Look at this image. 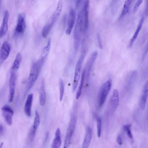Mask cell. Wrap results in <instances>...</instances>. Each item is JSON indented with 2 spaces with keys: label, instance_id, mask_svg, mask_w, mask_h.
<instances>
[{
  "label": "cell",
  "instance_id": "obj_1",
  "mask_svg": "<svg viewBox=\"0 0 148 148\" xmlns=\"http://www.w3.org/2000/svg\"><path fill=\"white\" fill-rule=\"evenodd\" d=\"M83 24V12L82 9L78 13L74 31V47L76 51H77L79 47L81 35Z\"/></svg>",
  "mask_w": 148,
  "mask_h": 148
},
{
  "label": "cell",
  "instance_id": "obj_2",
  "mask_svg": "<svg viewBox=\"0 0 148 148\" xmlns=\"http://www.w3.org/2000/svg\"><path fill=\"white\" fill-rule=\"evenodd\" d=\"M77 121V118L76 115L73 113L71 116L65 138L63 148H68L69 147L72 137L75 129Z\"/></svg>",
  "mask_w": 148,
  "mask_h": 148
},
{
  "label": "cell",
  "instance_id": "obj_3",
  "mask_svg": "<svg viewBox=\"0 0 148 148\" xmlns=\"http://www.w3.org/2000/svg\"><path fill=\"white\" fill-rule=\"evenodd\" d=\"M112 85V81L109 79L105 82L100 89L98 96L99 107H101L106 101Z\"/></svg>",
  "mask_w": 148,
  "mask_h": 148
},
{
  "label": "cell",
  "instance_id": "obj_4",
  "mask_svg": "<svg viewBox=\"0 0 148 148\" xmlns=\"http://www.w3.org/2000/svg\"><path fill=\"white\" fill-rule=\"evenodd\" d=\"M86 53V50H82L76 65L74 79L72 84V90L74 92L76 90L81 75L82 66L84 60Z\"/></svg>",
  "mask_w": 148,
  "mask_h": 148
},
{
  "label": "cell",
  "instance_id": "obj_5",
  "mask_svg": "<svg viewBox=\"0 0 148 148\" xmlns=\"http://www.w3.org/2000/svg\"><path fill=\"white\" fill-rule=\"evenodd\" d=\"M38 62L32 65L29 74L26 93H27L33 87L36 82L40 72Z\"/></svg>",
  "mask_w": 148,
  "mask_h": 148
},
{
  "label": "cell",
  "instance_id": "obj_6",
  "mask_svg": "<svg viewBox=\"0 0 148 148\" xmlns=\"http://www.w3.org/2000/svg\"><path fill=\"white\" fill-rule=\"evenodd\" d=\"M63 8L62 1H59L56 8L51 16L48 21L44 27V29L47 32H50L55 22L60 16Z\"/></svg>",
  "mask_w": 148,
  "mask_h": 148
},
{
  "label": "cell",
  "instance_id": "obj_7",
  "mask_svg": "<svg viewBox=\"0 0 148 148\" xmlns=\"http://www.w3.org/2000/svg\"><path fill=\"white\" fill-rule=\"evenodd\" d=\"M25 17V14L23 13L18 15L17 24L15 31V35L16 37L22 36L25 32L26 27Z\"/></svg>",
  "mask_w": 148,
  "mask_h": 148
},
{
  "label": "cell",
  "instance_id": "obj_8",
  "mask_svg": "<svg viewBox=\"0 0 148 148\" xmlns=\"http://www.w3.org/2000/svg\"><path fill=\"white\" fill-rule=\"evenodd\" d=\"M119 93L118 91L115 89L110 98L108 107L107 111L110 114H113L116 110L119 104Z\"/></svg>",
  "mask_w": 148,
  "mask_h": 148
},
{
  "label": "cell",
  "instance_id": "obj_9",
  "mask_svg": "<svg viewBox=\"0 0 148 148\" xmlns=\"http://www.w3.org/2000/svg\"><path fill=\"white\" fill-rule=\"evenodd\" d=\"M9 82V96L8 102H12L14 99L17 76L15 72L11 71Z\"/></svg>",
  "mask_w": 148,
  "mask_h": 148
},
{
  "label": "cell",
  "instance_id": "obj_10",
  "mask_svg": "<svg viewBox=\"0 0 148 148\" xmlns=\"http://www.w3.org/2000/svg\"><path fill=\"white\" fill-rule=\"evenodd\" d=\"M3 116L4 120L9 125H11L12 123L14 111L8 105H5L2 108Z\"/></svg>",
  "mask_w": 148,
  "mask_h": 148
},
{
  "label": "cell",
  "instance_id": "obj_11",
  "mask_svg": "<svg viewBox=\"0 0 148 148\" xmlns=\"http://www.w3.org/2000/svg\"><path fill=\"white\" fill-rule=\"evenodd\" d=\"M11 49L10 44L7 42L5 41L1 47L0 52V64L1 65L9 57Z\"/></svg>",
  "mask_w": 148,
  "mask_h": 148
},
{
  "label": "cell",
  "instance_id": "obj_12",
  "mask_svg": "<svg viewBox=\"0 0 148 148\" xmlns=\"http://www.w3.org/2000/svg\"><path fill=\"white\" fill-rule=\"evenodd\" d=\"M90 2L88 1H85L82 9L83 12L84 31L85 33L88 28L89 21V8Z\"/></svg>",
  "mask_w": 148,
  "mask_h": 148
},
{
  "label": "cell",
  "instance_id": "obj_13",
  "mask_svg": "<svg viewBox=\"0 0 148 148\" xmlns=\"http://www.w3.org/2000/svg\"><path fill=\"white\" fill-rule=\"evenodd\" d=\"M9 14L8 10L5 11L4 18L0 29V38H3L7 33L8 28V22Z\"/></svg>",
  "mask_w": 148,
  "mask_h": 148
},
{
  "label": "cell",
  "instance_id": "obj_14",
  "mask_svg": "<svg viewBox=\"0 0 148 148\" xmlns=\"http://www.w3.org/2000/svg\"><path fill=\"white\" fill-rule=\"evenodd\" d=\"M75 17L76 13L75 10L73 8H71L69 12L67 28L66 31V33L67 35H70L72 32L74 24Z\"/></svg>",
  "mask_w": 148,
  "mask_h": 148
},
{
  "label": "cell",
  "instance_id": "obj_15",
  "mask_svg": "<svg viewBox=\"0 0 148 148\" xmlns=\"http://www.w3.org/2000/svg\"><path fill=\"white\" fill-rule=\"evenodd\" d=\"M40 122V116L38 111L36 110L35 111V117L33 125L29 134V138L31 140H32L34 138Z\"/></svg>",
  "mask_w": 148,
  "mask_h": 148
},
{
  "label": "cell",
  "instance_id": "obj_16",
  "mask_svg": "<svg viewBox=\"0 0 148 148\" xmlns=\"http://www.w3.org/2000/svg\"><path fill=\"white\" fill-rule=\"evenodd\" d=\"M33 95L31 94L28 96L24 106V112L27 116L30 117L31 115V108Z\"/></svg>",
  "mask_w": 148,
  "mask_h": 148
},
{
  "label": "cell",
  "instance_id": "obj_17",
  "mask_svg": "<svg viewBox=\"0 0 148 148\" xmlns=\"http://www.w3.org/2000/svg\"><path fill=\"white\" fill-rule=\"evenodd\" d=\"M92 129L90 127H88L86 130L82 148H88L89 146L92 139Z\"/></svg>",
  "mask_w": 148,
  "mask_h": 148
},
{
  "label": "cell",
  "instance_id": "obj_18",
  "mask_svg": "<svg viewBox=\"0 0 148 148\" xmlns=\"http://www.w3.org/2000/svg\"><path fill=\"white\" fill-rule=\"evenodd\" d=\"M46 94L45 81L42 79L40 90L39 100L40 104L42 106H44L46 101Z\"/></svg>",
  "mask_w": 148,
  "mask_h": 148
},
{
  "label": "cell",
  "instance_id": "obj_19",
  "mask_svg": "<svg viewBox=\"0 0 148 148\" xmlns=\"http://www.w3.org/2000/svg\"><path fill=\"white\" fill-rule=\"evenodd\" d=\"M61 143V131L60 129L58 128L55 133V137L52 145V148H60Z\"/></svg>",
  "mask_w": 148,
  "mask_h": 148
},
{
  "label": "cell",
  "instance_id": "obj_20",
  "mask_svg": "<svg viewBox=\"0 0 148 148\" xmlns=\"http://www.w3.org/2000/svg\"><path fill=\"white\" fill-rule=\"evenodd\" d=\"M98 55V52L96 51L93 52L88 58L84 69L87 72H90Z\"/></svg>",
  "mask_w": 148,
  "mask_h": 148
},
{
  "label": "cell",
  "instance_id": "obj_21",
  "mask_svg": "<svg viewBox=\"0 0 148 148\" xmlns=\"http://www.w3.org/2000/svg\"><path fill=\"white\" fill-rule=\"evenodd\" d=\"M148 97V81L146 83L143 88L140 100V106L142 110H144L145 109L146 103Z\"/></svg>",
  "mask_w": 148,
  "mask_h": 148
},
{
  "label": "cell",
  "instance_id": "obj_22",
  "mask_svg": "<svg viewBox=\"0 0 148 148\" xmlns=\"http://www.w3.org/2000/svg\"><path fill=\"white\" fill-rule=\"evenodd\" d=\"M144 21V18L142 17L140 20L136 31L131 38L129 44V47H131L133 44L142 27Z\"/></svg>",
  "mask_w": 148,
  "mask_h": 148
},
{
  "label": "cell",
  "instance_id": "obj_23",
  "mask_svg": "<svg viewBox=\"0 0 148 148\" xmlns=\"http://www.w3.org/2000/svg\"><path fill=\"white\" fill-rule=\"evenodd\" d=\"M21 60V54L19 52L16 56L15 60L11 68V71L15 72L19 70Z\"/></svg>",
  "mask_w": 148,
  "mask_h": 148
},
{
  "label": "cell",
  "instance_id": "obj_24",
  "mask_svg": "<svg viewBox=\"0 0 148 148\" xmlns=\"http://www.w3.org/2000/svg\"><path fill=\"white\" fill-rule=\"evenodd\" d=\"M85 75L86 71L85 69H84L82 74L80 84L76 93V98L77 100L79 98L82 94Z\"/></svg>",
  "mask_w": 148,
  "mask_h": 148
},
{
  "label": "cell",
  "instance_id": "obj_25",
  "mask_svg": "<svg viewBox=\"0 0 148 148\" xmlns=\"http://www.w3.org/2000/svg\"><path fill=\"white\" fill-rule=\"evenodd\" d=\"M51 40H48L47 45L43 49L41 54L40 58L46 60V59L49 53L51 48Z\"/></svg>",
  "mask_w": 148,
  "mask_h": 148
},
{
  "label": "cell",
  "instance_id": "obj_26",
  "mask_svg": "<svg viewBox=\"0 0 148 148\" xmlns=\"http://www.w3.org/2000/svg\"><path fill=\"white\" fill-rule=\"evenodd\" d=\"M132 2L131 0H128L125 1L120 18L123 17L129 12Z\"/></svg>",
  "mask_w": 148,
  "mask_h": 148
},
{
  "label": "cell",
  "instance_id": "obj_27",
  "mask_svg": "<svg viewBox=\"0 0 148 148\" xmlns=\"http://www.w3.org/2000/svg\"><path fill=\"white\" fill-rule=\"evenodd\" d=\"M59 88H60V101L63 100L64 92V84L63 80L60 79L59 82Z\"/></svg>",
  "mask_w": 148,
  "mask_h": 148
},
{
  "label": "cell",
  "instance_id": "obj_28",
  "mask_svg": "<svg viewBox=\"0 0 148 148\" xmlns=\"http://www.w3.org/2000/svg\"><path fill=\"white\" fill-rule=\"evenodd\" d=\"M132 125L131 124H129L124 125L123 127V130L126 132L127 135L129 138L131 139H133V136L132 133L131 129Z\"/></svg>",
  "mask_w": 148,
  "mask_h": 148
},
{
  "label": "cell",
  "instance_id": "obj_29",
  "mask_svg": "<svg viewBox=\"0 0 148 148\" xmlns=\"http://www.w3.org/2000/svg\"><path fill=\"white\" fill-rule=\"evenodd\" d=\"M97 134L98 137H100L101 136L102 121L101 118L98 117L96 119Z\"/></svg>",
  "mask_w": 148,
  "mask_h": 148
},
{
  "label": "cell",
  "instance_id": "obj_30",
  "mask_svg": "<svg viewBox=\"0 0 148 148\" xmlns=\"http://www.w3.org/2000/svg\"><path fill=\"white\" fill-rule=\"evenodd\" d=\"M143 2L142 1H138L136 2L133 9V13L134 14L135 13L137 12Z\"/></svg>",
  "mask_w": 148,
  "mask_h": 148
},
{
  "label": "cell",
  "instance_id": "obj_31",
  "mask_svg": "<svg viewBox=\"0 0 148 148\" xmlns=\"http://www.w3.org/2000/svg\"><path fill=\"white\" fill-rule=\"evenodd\" d=\"M97 38L99 47L100 49L102 48V44L100 36L99 34L97 35Z\"/></svg>",
  "mask_w": 148,
  "mask_h": 148
},
{
  "label": "cell",
  "instance_id": "obj_32",
  "mask_svg": "<svg viewBox=\"0 0 148 148\" xmlns=\"http://www.w3.org/2000/svg\"><path fill=\"white\" fill-rule=\"evenodd\" d=\"M117 143L119 145H121L122 144V139L120 135H118L117 136Z\"/></svg>",
  "mask_w": 148,
  "mask_h": 148
},
{
  "label": "cell",
  "instance_id": "obj_33",
  "mask_svg": "<svg viewBox=\"0 0 148 148\" xmlns=\"http://www.w3.org/2000/svg\"><path fill=\"white\" fill-rule=\"evenodd\" d=\"M145 16H148V1H146V5L145 10Z\"/></svg>",
  "mask_w": 148,
  "mask_h": 148
},
{
  "label": "cell",
  "instance_id": "obj_34",
  "mask_svg": "<svg viewBox=\"0 0 148 148\" xmlns=\"http://www.w3.org/2000/svg\"><path fill=\"white\" fill-rule=\"evenodd\" d=\"M148 51V42H147V45H146V48L145 49V50L144 51V54L145 55L147 53Z\"/></svg>",
  "mask_w": 148,
  "mask_h": 148
},
{
  "label": "cell",
  "instance_id": "obj_35",
  "mask_svg": "<svg viewBox=\"0 0 148 148\" xmlns=\"http://www.w3.org/2000/svg\"><path fill=\"white\" fill-rule=\"evenodd\" d=\"M3 126L1 125V126H0V133H1V134L3 132Z\"/></svg>",
  "mask_w": 148,
  "mask_h": 148
},
{
  "label": "cell",
  "instance_id": "obj_36",
  "mask_svg": "<svg viewBox=\"0 0 148 148\" xmlns=\"http://www.w3.org/2000/svg\"><path fill=\"white\" fill-rule=\"evenodd\" d=\"M132 148H137L135 147H132Z\"/></svg>",
  "mask_w": 148,
  "mask_h": 148
}]
</instances>
